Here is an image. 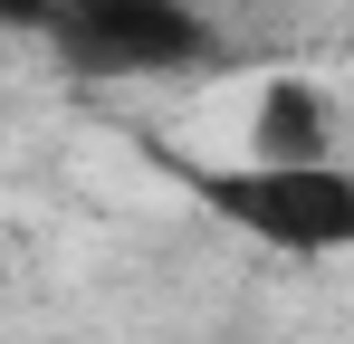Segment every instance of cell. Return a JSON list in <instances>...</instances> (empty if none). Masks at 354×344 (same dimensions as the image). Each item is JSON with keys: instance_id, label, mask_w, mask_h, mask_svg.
Instances as JSON below:
<instances>
[{"instance_id": "6da1fadb", "label": "cell", "mask_w": 354, "mask_h": 344, "mask_svg": "<svg viewBox=\"0 0 354 344\" xmlns=\"http://www.w3.org/2000/svg\"><path fill=\"white\" fill-rule=\"evenodd\" d=\"M144 163H163L182 191H192L221 229H239L249 249H278V258H335V249H354V172L345 163H306V172L201 163V153L153 144V134H144Z\"/></svg>"}, {"instance_id": "7a4b0ae2", "label": "cell", "mask_w": 354, "mask_h": 344, "mask_svg": "<svg viewBox=\"0 0 354 344\" xmlns=\"http://www.w3.org/2000/svg\"><path fill=\"white\" fill-rule=\"evenodd\" d=\"M39 39L86 86H163L221 67V29L192 0H48Z\"/></svg>"}, {"instance_id": "3957f363", "label": "cell", "mask_w": 354, "mask_h": 344, "mask_svg": "<svg viewBox=\"0 0 354 344\" xmlns=\"http://www.w3.org/2000/svg\"><path fill=\"white\" fill-rule=\"evenodd\" d=\"M239 163H278V172H306V163H345V115H335V86L306 77V67H278L249 86V144Z\"/></svg>"}, {"instance_id": "277c9868", "label": "cell", "mask_w": 354, "mask_h": 344, "mask_svg": "<svg viewBox=\"0 0 354 344\" xmlns=\"http://www.w3.org/2000/svg\"><path fill=\"white\" fill-rule=\"evenodd\" d=\"M39 19H48V0H0V29L10 39H39Z\"/></svg>"}]
</instances>
